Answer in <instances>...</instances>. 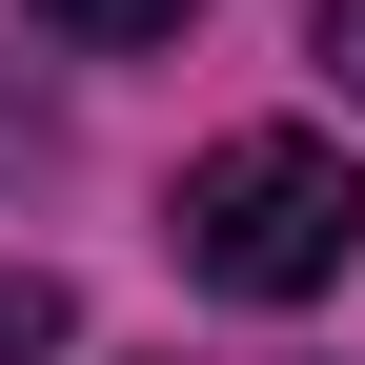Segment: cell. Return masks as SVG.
Here are the masks:
<instances>
[{"mask_svg":"<svg viewBox=\"0 0 365 365\" xmlns=\"http://www.w3.org/2000/svg\"><path fill=\"white\" fill-rule=\"evenodd\" d=\"M163 223H182V264H203L223 304H325L345 244H365V182H345V143H304V122H244V143L182 163Z\"/></svg>","mask_w":365,"mask_h":365,"instance_id":"1","label":"cell"},{"mask_svg":"<svg viewBox=\"0 0 365 365\" xmlns=\"http://www.w3.org/2000/svg\"><path fill=\"white\" fill-rule=\"evenodd\" d=\"M61 345H81V304L41 284V264H0V365H61Z\"/></svg>","mask_w":365,"mask_h":365,"instance_id":"2","label":"cell"},{"mask_svg":"<svg viewBox=\"0 0 365 365\" xmlns=\"http://www.w3.org/2000/svg\"><path fill=\"white\" fill-rule=\"evenodd\" d=\"M21 21H61V41H182V0H21Z\"/></svg>","mask_w":365,"mask_h":365,"instance_id":"3","label":"cell"},{"mask_svg":"<svg viewBox=\"0 0 365 365\" xmlns=\"http://www.w3.org/2000/svg\"><path fill=\"white\" fill-rule=\"evenodd\" d=\"M304 61H325L345 102H365V0H304Z\"/></svg>","mask_w":365,"mask_h":365,"instance_id":"4","label":"cell"}]
</instances>
